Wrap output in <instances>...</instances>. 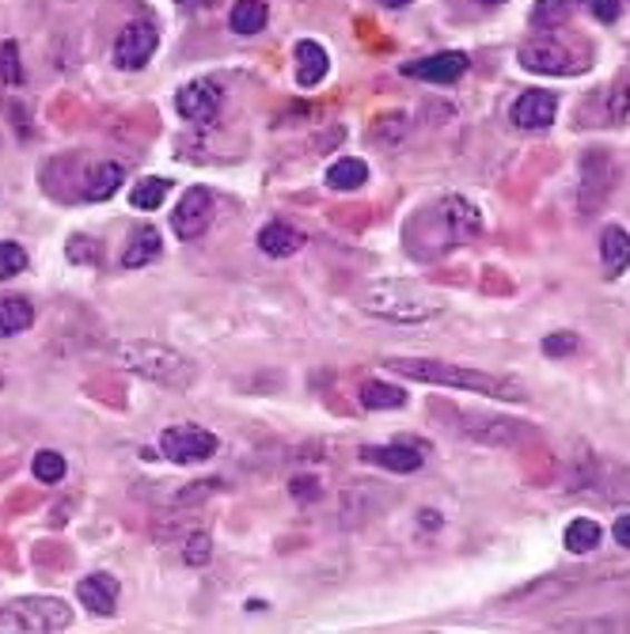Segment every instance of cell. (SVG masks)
<instances>
[{"instance_id": "cell-39", "label": "cell", "mask_w": 630, "mask_h": 634, "mask_svg": "<svg viewBox=\"0 0 630 634\" xmlns=\"http://www.w3.org/2000/svg\"><path fill=\"white\" fill-rule=\"evenodd\" d=\"M479 4H502V0H479Z\"/></svg>"}, {"instance_id": "cell-14", "label": "cell", "mask_w": 630, "mask_h": 634, "mask_svg": "<svg viewBox=\"0 0 630 634\" xmlns=\"http://www.w3.org/2000/svg\"><path fill=\"white\" fill-rule=\"evenodd\" d=\"M77 601L85 604L91 615H115V604H118V577H110V574H88V577H80Z\"/></svg>"}, {"instance_id": "cell-3", "label": "cell", "mask_w": 630, "mask_h": 634, "mask_svg": "<svg viewBox=\"0 0 630 634\" xmlns=\"http://www.w3.org/2000/svg\"><path fill=\"white\" fill-rule=\"evenodd\" d=\"M479 228H483V217H479V209L471 206V201L444 198L419 217V225L411 228V244H433V247H419L422 259H430V255H441L449 251V247L463 244L467 236H475Z\"/></svg>"}, {"instance_id": "cell-11", "label": "cell", "mask_w": 630, "mask_h": 634, "mask_svg": "<svg viewBox=\"0 0 630 634\" xmlns=\"http://www.w3.org/2000/svg\"><path fill=\"white\" fill-rule=\"evenodd\" d=\"M467 53L460 50H444V53H433V58H419L411 66H403L406 77L414 80H430V85H456V80L467 72Z\"/></svg>"}, {"instance_id": "cell-24", "label": "cell", "mask_w": 630, "mask_h": 634, "mask_svg": "<svg viewBox=\"0 0 630 634\" xmlns=\"http://www.w3.org/2000/svg\"><path fill=\"white\" fill-rule=\"evenodd\" d=\"M266 20H270V12H266L263 0H236L228 12V27L236 34H258L266 27Z\"/></svg>"}, {"instance_id": "cell-20", "label": "cell", "mask_w": 630, "mask_h": 634, "mask_svg": "<svg viewBox=\"0 0 630 634\" xmlns=\"http://www.w3.org/2000/svg\"><path fill=\"white\" fill-rule=\"evenodd\" d=\"M126 182V168L115 160L107 164H96V168L88 171V182H85V198L88 201H107L118 195V187Z\"/></svg>"}, {"instance_id": "cell-2", "label": "cell", "mask_w": 630, "mask_h": 634, "mask_svg": "<svg viewBox=\"0 0 630 634\" xmlns=\"http://www.w3.org/2000/svg\"><path fill=\"white\" fill-rule=\"evenodd\" d=\"M361 308L392 324H430L444 311V297L422 281H373L361 293Z\"/></svg>"}, {"instance_id": "cell-5", "label": "cell", "mask_w": 630, "mask_h": 634, "mask_svg": "<svg viewBox=\"0 0 630 634\" xmlns=\"http://www.w3.org/2000/svg\"><path fill=\"white\" fill-rule=\"evenodd\" d=\"M72 623V608L58 596H23L0 608V634H42V631H65Z\"/></svg>"}, {"instance_id": "cell-4", "label": "cell", "mask_w": 630, "mask_h": 634, "mask_svg": "<svg viewBox=\"0 0 630 634\" xmlns=\"http://www.w3.org/2000/svg\"><path fill=\"white\" fill-rule=\"evenodd\" d=\"M115 354L129 373L145 376V380H152V384H164V388H190L194 384V365L179 350H171V346L118 343Z\"/></svg>"}, {"instance_id": "cell-6", "label": "cell", "mask_w": 630, "mask_h": 634, "mask_svg": "<svg viewBox=\"0 0 630 634\" xmlns=\"http://www.w3.org/2000/svg\"><path fill=\"white\" fill-rule=\"evenodd\" d=\"M521 66L528 72H543V77H573L581 72V58L570 50V46L554 42V39H532L521 46Z\"/></svg>"}, {"instance_id": "cell-37", "label": "cell", "mask_w": 630, "mask_h": 634, "mask_svg": "<svg viewBox=\"0 0 630 634\" xmlns=\"http://www.w3.org/2000/svg\"><path fill=\"white\" fill-rule=\"evenodd\" d=\"M422 525H425V528H433V525L441 528V513H433V509H422Z\"/></svg>"}, {"instance_id": "cell-23", "label": "cell", "mask_w": 630, "mask_h": 634, "mask_svg": "<svg viewBox=\"0 0 630 634\" xmlns=\"http://www.w3.org/2000/svg\"><path fill=\"white\" fill-rule=\"evenodd\" d=\"M368 182V164L357 160V156H342L327 168V187L331 190H357Z\"/></svg>"}, {"instance_id": "cell-12", "label": "cell", "mask_w": 630, "mask_h": 634, "mask_svg": "<svg viewBox=\"0 0 630 634\" xmlns=\"http://www.w3.org/2000/svg\"><path fill=\"white\" fill-rule=\"evenodd\" d=\"M175 110L190 122H213L220 110V91L209 80H190L187 88L175 91Z\"/></svg>"}, {"instance_id": "cell-28", "label": "cell", "mask_w": 630, "mask_h": 634, "mask_svg": "<svg viewBox=\"0 0 630 634\" xmlns=\"http://www.w3.org/2000/svg\"><path fill=\"white\" fill-rule=\"evenodd\" d=\"M168 190H171V179H160V176L134 182V206L137 209H160L164 198H168Z\"/></svg>"}, {"instance_id": "cell-29", "label": "cell", "mask_w": 630, "mask_h": 634, "mask_svg": "<svg viewBox=\"0 0 630 634\" xmlns=\"http://www.w3.org/2000/svg\"><path fill=\"white\" fill-rule=\"evenodd\" d=\"M31 472L39 483H61L65 472H69V464H65L61 453H53V448H42V453H35L31 459Z\"/></svg>"}, {"instance_id": "cell-13", "label": "cell", "mask_w": 630, "mask_h": 634, "mask_svg": "<svg viewBox=\"0 0 630 634\" xmlns=\"http://www.w3.org/2000/svg\"><path fill=\"white\" fill-rule=\"evenodd\" d=\"M554 115H559V96L554 91H524L513 110H509V118L521 130H547L554 122Z\"/></svg>"}, {"instance_id": "cell-17", "label": "cell", "mask_w": 630, "mask_h": 634, "mask_svg": "<svg viewBox=\"0 0 630 634\" xmlns=\"http://www.w3.org/2000/svg\"><path fill=\"white\" fill-rule=\"evenodd\" d=\"M327 69H331V61L319 42H312V39L296 42V85L315 88L323 77H327Z\"/></svg>"}, {"instance_id": "cell-19", "label": "cell", "mask_w": 630, "mask_h": 634, "mask_svg": "<svg viewBox=\"0 0 630 634\" xmlns=\"http://www.w3.org/2000/svg\"><path fill=\"white\" fill-rule=\"evenodd\" d=\"M600 259H604L608 278H619V274L630 266V232L619 225H608L604 236H600Z\"/></svg>"}, {"instance_id": "cell-22", "label": "cell", "mask_w": 630, "mask_h": 634, "mask_svg": "<svg viewBox=\"0 0 630 634\" xmlns=\"http://www.w3.org/2000/svg\"><path fill=\"white\" fill-rule=\"evenodd\" d=\"M35 324V308L27 297H0V338L23 335Z\"/></svg>"}, {"instance_id": "cell-30", "label": "cell", "mask_w": 630, "mask_h": 634, "mask_svg": "<svg viewBox=\"0 0 630 634\" xmlns=\"http://www.w3.org/2000/svg\"><path fill=\"white\" fill-rule=\"evenodd\" d=\"M23 270H27V251L20 244L4 240L0 244V281L16 278V274H23Z\"/></svg>"}, {"instance_id": "cell-27", "label": "cell", "mask_w": 630, "mask_h": 634, "mask_svg": "<svg viewBox=\"0 0 630 634\" xmlns=\"http://www.w3.org/2000/svg\"><path fill=\"white\" fill-rule=\"evenodd\" d=\"M567 547L573 551V555H585V551H592L600 544V525L597 521H589V517H578V521H570L567 525Z\"/></svg>"}, {"instance_id": "cell-9", "label": "cell", "mask_w": 630, "mask_h": 634, "mask_svg": "<svg viewBox=\"0 0 630 634\" xmlns=\"http://www.w3.org/2000/svg\"><path fill=\"white\" fill-rule=\"evenodd\" d=\"M209 220H213V195L206 187H190L187 195L179 198V206H175L171 228L179 240H194V236L206 232Z\"/></svg>"}, {"instance_id": "cell-26", "label": "cell", "mask_w": 630, "mask_h": 634, "mask_svg": "<svg viewBox=\"0 0 630 634\" xmlns=\"http://www.w3.org/2000/svg\"><path fill=\"white\" fill-rule=\"evenodd\" d=\"M573 8H581V0H540V4L532 8V27L547 31V27L567 23L573 16Z\"/></svg>"}, {"instance_id": "cell-32", "label": "cell", "mask_w": 630, "mask_h": 634, "mask_svg": "<svg viewBox=\"0 0 630 634\" xmlns=\"http://www.w3.org/2000/svg\"><path fill=\"white\" fill-rule=\"evenodd\" d=\"M213 555V539L206 536V532H194V536H187V547H183V563L187 566H206Z\"/></svg>"}, {"instance_id": "cell-10", "label": "cell", "mask_w": 630, "mask_h": 634, "mask_svg": "<svg viewBox=\"0 0 630 634\" xmlns=\"http://www.w3.org/2000/svg\"><path fill=\"white\" fill-rule=\"evenodd\" d=\"M611 182H616V168L604 152H589L581 160V209L592 214V209L604 206V198L611 195Z\"/></svg>"}, {"instance_id": "cell-16", "label": "cell", "mask_w": 630, "mask_h": 634, "mask_svg": "<svg viewBox=\"0 0 630 634\" xmlns=\"http://www.w3.org/2000/svg\"><path fill=\"white\" fill-rule=\"evenodd\" d=\"M483 426H463V434H471L475 440H486V445H516L521 437H532V429H524L521 422L509 418H490V415H475Z\"/></svg>"}, {"instance_id": "cell-7", "label": "cell", "mask_w": 630, "mask_h": 634, "mask_svg": "<svg viewBox=\"0 0 630 634\" xmlns=\"http://www.w3.org/2000/svg\"><path fill=\"white\" fill-rule=\"evenodd\" d=\"M160 453L175 464H201L217 453V437L201 426H171L160 437Z\"/></svg>"}, {"instance_id": "cell-15", "label": "cell", "mask_w": 630, "mask_h": 634, "mask_svg": "<svg viewBox=\"0 0 630 634\" xmlns=\"http://www.w3.org/2000/svg\"><path fill=\"white\" fill-rule=\"evenodd\" d=\"M361 456L368 459V464H376V467H387V472H419L422 467V459L425 453L419 445H376V448H361Z\"/></svg>"}, {"instance_id": "cell-35", "label": "cell", "mask_w": 630, "mask_h": 634, "mask_svg": "<svg viewBox=\"0 0 630 634\" xmlns=\"http://www.w3.org/2000/svg\"><path fill=\"white\" fill-rule=\"evenodd\" d=\"M293 494H296L301 502L319 498V483H315V479H304V475H301V479H293Z\"/></svg>"}, {"instance_id": "cell-40", "label": "cell", "mask_w": 630, "mask_h": 634, "mask_svg": "<svg viewBox=\"0 0 630 634\" xmlns=\"http://www.w3.org/2000/svg\"><path fill=\"white\" fill-rule=\"evenodd\" d=\"M623 590H627V593H630V582H627V585H623Z\"/></svg>"}, {"instance_id": "cell-1", "label": "cell", "mask_w": 630, "mask_h": 634, "mask_svg": "<svg viewBox=\"0 0 630 634\" xmlns=\"http://www.w3.org/2000/svg\"><path fill=\"white\" fill-rule=\"evenodd\" d=\"M384 365L392 373L406 376V380H419V384H437V388L486 395V399H502V403H524L528 399V388H524V384H516L513 376L467 369V365L430 361V357H387Z\"/></svg>"}, {"instance_id": "cell-33", "label": "cell", "mask_w": 630, "mask_h": 634, "mask_svg": "<svg viewBox=\"0 0 630 634\" xmlns=\"http://www.w3.org/2000/svg\"><path fill=\"white\" fill-rule=\"evenodd\" d=\"M573 350H578V335H573V330H559V335L543 338V354L547 357H567Z\"/></svg>"}, {"instance_id": "cell-8", "label": "cell", "mask_w": 630, "mask_h": 634, "mask_svg": "<svg viewBox=\"0 0 630 634\" xmlns=\"http://www.w3.org/2000/svg\"><path fill=\"white\" fill-rule=\"evenodd\" d=\"M160 46V31H156L152 20H134L118 31L115 39V66L118 69H141L148 58Z\"/></svg>"}, {"instance_id": "cell-21", "label": "cell", "mask_w": 630, "mask_h": 634, "mask_svg": "<svg viewBox=\"0 0 630 634\" xmlns=\"http://www.w3.org/2000/svg\"><path fill=\"white\" fill-rule=\"evenodd\" d=\"M160 251H164L160 232H156L152 225H141L134 236H129V244H126V251H122V270H137V266L152 262Z\"/></svg>"}, {"instance_id": "cell-38", "label": "cell", "mask_w": 630, "mask_h": 634, "mask_svg": "<svg viewBox=\"0 0 630 634\" xmlns=\"http://www.w3.org/2000/svg\"><path fill=\"white\" fill-rule=\"evenodd\" d=\"M384 8H403V4H411V0H380Z\"/></svg>"}, {"instance_id": "cell-25", "label": "cell", "mask_w": 630, "mask_h": 634, "mask_svg": "<svg viewBox=\"0 0 630 634\" xmlns=\"http://www.w3.org/2000/svg\"><path fill=\"white\" fill-rule=\"evenodd\" d=\"M361 407H368V410H400V407H406V392L395 388V384L365 380V384H361Z\"/></svg>"}, {"instance_id": "cell-36", "label": "cell", "mask_w": 630, "mask_h": 634, "mask_svg": "<svg viewBox=\"0 0 630 634\" xmlns=\"http://www.w3.org/2000/svg\"><path fill=\"white\" fill-rule=\"evenodd\" d=\"M616 544L630 547V513H623V517L616 521Z\"/></svg>"}, {"instance_id": "cell-34", "label": "cell", "mask_w": 630, "mask_h": 634, "mask_svg": "<svg viewBox=\"0 0 630 634\" xmlns=\"http://www.w3.org/2000/svg\"><path fill=\"white\" fill-rule=\"evenodd\" d=\"M581 8H589V12L604 23H611L619 16V0H581Z\"/></svg>"}, {"instance_id": "cell-31", "label": "cell", "mask_w": 630, "mask_h": 634, "mask_svg": "<svg viewBox=\"0 0 630 634\" xmlns=\"http://www.w3.org/2000/svg\"><path fill=\"white\" fill-rule=\"evenodd\" d=\"M0 80H4V85H23L20 46H16V42H4V46H0Z\"/></svg>"}, {"instance_id": "cell-18", "label": "cell", "mask_w": 630, "mask_h": 634, "mask_svg": "<svg viewBox=\"0 0 630 634\" xmlns=\"http://www.w3.org/2000/svg\"><path fill=\"white\" fill-rule=\"evenodd\" d=\"M258 247H263L270 259H285V255H296L304 247V232H296L285 220H270V225L258 232Z\"/></svg>"}]
</instances>
